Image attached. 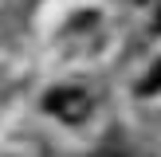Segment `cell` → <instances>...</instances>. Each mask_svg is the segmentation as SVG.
Returning <instances> with one entry per match:
<instances>
[{
  "instance_id": "obj_1",
  "label": "cell",
  "mask_w": 161,
  "mask_h": 157,
  "mask_svg": "<svg viewBox=\"0 0 161 157\" xmlns=\"http://www.w3.org/2000/svg\"><path fill=\"white\" fill-rule=\"evenodd\" d=\"M43 110L51 118H59V122H67V126H79V122L91 118V94L79 90V86H55V90H47Z\"/></svg>"
},
{
  "instance_id": "obj_2",
  "label": "cell",
  "mask_w": 161,
  "mask_h": 157,
  "mask_svg": "<svg viewBox=\"0 0 161 157\" xmlns=\"http://www.w3.org/2000/svg\"><path fill=\"white\" fill-rule=\"evenodd\" d=\"M157 90H161V63L149 71L146 78H142V83H138V94H157Z\"/></svg>"
},
{
  "instance_id": "obj_3",
  "label": "cell",
  "mask_w": 161,
  "mask_h": 157,
  "mask_svg": "<svg viewBox=\"0 0 161 157\" xmlns=\"http://www.w3.org/2000/svg\"><path fill=\"white\" fill-rule=\"evenodd\" d=\"M153 28H157V31H161V16H157V20H153Z\"/></svg>"
},
{
  "instance_id": "obj_4",
  "label": "cell",
  "mask_w": 161,
  "mask_h": 157,
  "mask_svg": "<svg viewBox=\"0 0 161 157\" xmlns=\"http://www.w3.org/2000/svg\"><path fill=\"white\" fill-rule=\"evenodd\" d=\"M98 157H118V153H98Z\"/></svg>"
},
{
  "instance_id": "obj_5",
  "label": "cell",
  "mask_w": 161,
  "mask_h": 157,
  "mask_svg": "<svg viewBox=\"0 0 161 157\" xmlns=\"http://www.w3.org/2000/svg\"><path fill=\"white\" fill-rule=\"evenodd\" d=\"M142 4H146V0H142Z\"/></svg>"
}]
</instances>
